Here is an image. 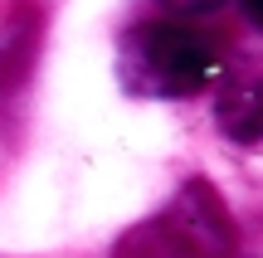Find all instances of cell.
Wrapping results in <instances>:
<instances>
[{"label":"cell","mask_w":263,"mask_h":258,"mask_svg":"<svg viewBox=\"0 0 263 258\" xmlns=\"http://www.w3.org/2000/svg\"><path fill=\"white\" fill-rule=\"evenodd\" d=\"M161 5H166L176 19H200V15H215L224 0H161Z\"/></svg>","instance_id":"4"},{"label":"cell","mask_w":263,"mask_h":258,"mask_svg":"<svg viewBox=\"0 0 263 258\" xmlns=\"http://www.w3.org/2000/svg\"><path fill=\"white\" fill-rule=\"evenodd\" d=\"M215 122L229 142H263V54L234 58L215 78Z\"/></svg>","instance_id":"3"},{"label":"cell","mask_w":263,"mask_h":258,"mask_svg":"<svg viewBox=\"0 0 263 258\" xmlns=\"http://www.w3.org/2000/svg\"><path fill=\"white\" fill-rule=\"evenodd\" d=\"M239 224L210 181H185L151 220L117 239L112 258H234Z\"/></svg>","instance_id":"2"},{"label":"cell","mask_w":263,"mask_h":258,"mask_svg":"<svg viewBox=\"0 0 263 258\" xmlns=\"http://www.w3.org/2000/svg\"><path fill=\"white\" fill-rule=\"evenodd\" d=\"M224 68V39L190 19H151L122 34L117 73L137 97H195Z\"/></svg>","instance_id":"1"},{"label":"cell","mask_w":263,"mask_h":258,"mask_svg":"<svg viewBox=\"0 0 263 258\" xmlns=\"http://www.w3.org/2000/svg\"><path fill=\"white\" fill-rule=\"evenodd\" d=\"M244 10H249V19L263 29V0H244Z\"/></svg>","instance_id":"5"}]
</instances>
